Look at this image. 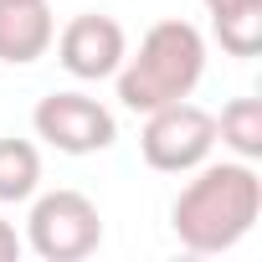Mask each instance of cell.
Instances as JSON below:
<instances>
[{
	"label": "cell",
	"instance_id": "6da1fadb",
	"mask_svg": "<svg viewBox=\"0 0 262 262\" xmlns=\"http://www.w3.org/2000/svg\"><path fill=\"white\" fill-rule=\"evenodd\" d=\"M257 216H262V180L252 160L195 165V180L170 206V221L185 252H226L257 226Z\"/></svg>",
	"mask_w": 262,
	"mask_h": 262
},
{
	"label": "cell",
	"instance_id": "7a4b0ae2",
	"mask_svg": "<svg viewBox=\"0 0 262 262\" xmlns=\"http://www.w3.org/2000/svg\"><path fill=\"white\" fill-rule=\"evenodd\" d=\"M113 77H118V103L134 108V113H149V108H165L175 98H190L195 82L206 77V36L180 16L155 21L144 31L139 52L123 57V67Z\"/></svg>",
	"mask_w": 262,
	"mask_h": 262
},
{
	"label": "cell",
	"instance_id": "3957f363",
	"mask_svg": "<svg viewBox=\"0 0 262 262\" xmlns=\"http://www.w3.org/2000/svg\"><path fill=\"white\" fill-rule=\"evenodd\" d=\"M139 149H144V165H149V170L185 175V170L206 165L211 149H216V113H206V108L190 103V98H175V103H165V108H149V113H144Z\"/></svg>",
	"mask_w": 262,
	"mask_h": 262
},
{
	"label": "cell",
	"instance_id": "277c9868",
	"mask_svg": "<svg viewBox=\"0 0 262 262\" xmlns=\"http://www.w3.org/2000/svg\"><path fill=\"white\" fill-rule=\"evenodd\" d=\"M26 242L47 262H82L103 242V216L82 190H47L26 216Z\"/></svg>",
	"mask_w": 262,
	"mask_h": 262
},
{
	"label": "cell",
	"instance_id": "5b68a950",
	"mask_svg": "<svg viewBox=\"0 0 262 262\" xmlns=\"http://www.w3.org/2000/svg\"><path fill=\"white\" fill-rule=\"evenodd\" d=\"M31 123H36V139H47L62 155H98L118 139L113 113L88 93H47L36 103Z\"/></svg>",
	"mask_w": 262,
	"mask_h": 262
},
{
	"label": "cell",
	"instance_id": "8992f818",
	"mask_svg": "<svg viewBox=\"0 0 262 262\" xmlns=\"http://www.w3.org/2000/svg\"><path fill=\"white\" fill-rule=\"evenodd\" d=\"M123 57H128L123 26H118L113 16H98V11L72 16V21L62 26V36H57V62H62L72 77H82V82L113 77V72L123 67Z\"/></svg>",
	"mask_w": 262,
	"mask_h": 262
},
{
	"label": "cell",
	"instance_id": "52a82bcc",
	"mask_svg": "<svg viewBox=\"0 0 262 262\" xmlns=\"http://www.w3.org/2000/svg\"><path fill=\"white\" fill-rule=\"evenodd\" d=\"M57 36V21L47 11V0H0V62L26 67L47 57Z\"/></svg>",
	"mask_w": 262,
	"mask_h": 262
},
{
	"label": "cell",
	"instance_id": "ba28073f",
	"mask_svg": "<svg viewBox=\"0 0 262 262\" xmlns=\"http://www.w3.org/2000/svg\"><path fill=\"white\" fill-rule=\"evenodd\" d=\"M216 139L236 160H262V103L257 98H231L216 118Z\"/></svg>",
	"mask_w": 262,
	"mask_h": 262
},
{
	"label": "cell",
	"instance_id": "9c48e42d",
	"mask_svg": "<svg viewBox=\"0 0 262 262\" xmlns=\"http://www.w3.org/2000/svg\"><path fill=\"white\" fill-rule=\"evenodd\" d=\"M41 185V155L26 139H0V201H31Z\"/></svg>",
	"mask_w": 262,
	"mask_h": 262
},
{
	"label": "cell",
	"instance_id": "30bf717a",
	"mask_svg": "<svg viewBox=\"0 0 262 262\" xmlns=\"http://www.w3.org/2000/svg\"><path fill=\"white\" fill-rule=\"evenodd\" d=\"M211 26H216V41H221L226 57H257V47H262V0L211 16Z\"/></svg>",
	"mask_w": 262,
	"mask_h": 262
},
{
	"label": "cell",
	"instance_id": "8fae6325",
	"mask_svg": "<svg viewBox=\"0 0 262 262\" xmlns=\"http://www.w3.org/2000/svg\"><path fill=\"white\" fill-rule=\"evenodd\" d=\"M16 257H21V236L11 221H0V262H16Z\"/></svg>",
	"mask_w": 262,
	"mask_h": 262
},
{
	"label": "cell",
	"instance_id": "7c38bea8",
	"mask_svg": "<svg viewBox=\"0 0 262 262\" xmlns=\"http://www.w3.org/2000/svg\"><path fill=\"white\" fill-rule=\"evenodd\" d=\"M236 6H257V0H206V11L221 16V11H236Z\"/></svg>",
	"mask_w": 262,
	"mask_h": 262
}]
</instances>
